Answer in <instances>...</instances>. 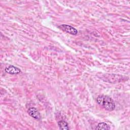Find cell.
Segmentation results:
<instances>
[{
	"label": "cell",
	"instance_id": "obj_3",
	"mask_svg": "<svg viewBox=\"0 0 130 130\" xmlns=\"http://www.w3.org/2000/svg\"><path fill=\"white\" fill-rule=\"evenodd\" d=\"M28 114L35 119L39 120L41 119V115L38 110L34 107H30L27 110Z\"/></svg>",
	"mask_w": 130,
	"mask_h": 130
},
{
	"label": "cell",
	"instance_id": "obj_2",
	"mask_svg": "<svg viewBox=\"0 0 130 130\" xmlns=\"http://www.w3.org/2000/svg\"><path fill=\"white\" fill-rule=\"evenodd\" d=\"M63 31L72 35H76L78 30L74 27L68 24H61L58 26Z\"/></svg>",
	"mask_w": 130,
	"mask_h": 130
},
{
	"label": "cell",
	"instance_id": "obj_1",
	"mask_svg": "<svg viewBox=\"0 0 130 130\" xmlns=\"http://www.w3.org/2000/svg\"><path fill=\"white\" fill-rule=\"evenodd\" d=\"M96 102L100 106L108 111H112L115 108L114 101L108 95H99L96 99Z\"/></svg>",
	"mask_w": 130,
	"mask_h": 130
},
{
	"label": "cell",
	"instance_id": "obj_5",
	"mask_svg": "<svg viewBox=\"0 0 130 130\" xmlns=\"http://www.w3.org/2000/svg\"><path fill=\"white\" fill-rule=\"evenodd\" d=\"M58 125L59 127V128L63 130H68L69 129V127L68 126V123L64 120H61L57 122Z\"/></svg>",
	"mask_w": 130,
	"mask_h": 130
},
{
	"label": "cell",
	"instance_id": "obj_6",
	"mask_svg": "<svg viewBox=\"0 0 130 130\" xmlns=\"http://www.w3.org/2000/svg\"><path fill=\"white\" fill-rule=\"evenodd\" d=\"M109 125L105 122H100L96 126L95 129H110Z\"/></svg>",
	"mask_w": 130,
	"mask_h": 130
},
{
	"label": "cell",
	"instance_id": "obj_4",
	"mask_svg": "<svg viewBox=\"0 0 130 130\" xmlns=\"http://www.w3.org/2000/svg\"><path fill=\"white\" fill-rule=\"evenodd\" d=\"M5 71L6 73L10 74H18L21 72V70L19 68L12 65L7 66L5 68Z\"/></svg>",
	"mask_w": 130,
	"mask_h": 130
}]
</instances>
